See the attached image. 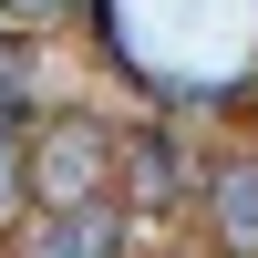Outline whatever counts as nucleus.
I'll return each mask as SVG.
<instances>
[{
    "label": "nucleus",
    "instance_id": "obj_1",
    "mask_svg": "<svg viewBox=\"0 0 258 258\" xmlns=\"http://www.w3.org/2000/svg\"><path fill=\"white\" fill-rule=\"evenodd\" d=\"M114 155H124V135H114L103 114H52V124H31V217L114 207Z\"/></svg>",
    "mask_w": 258,
    "mask_h": 258
},
{
    "label": "nucleus",
    "instance_id": "obj_2",
    "mask_svg": "<svg viewBox=\"0 0 258 258\" xmlns=\"http://www.w3.org/2000/svg\"><path fill=\"white\" fill-rule=\"evenodd\" d=\"M186 197H207L197 155H186L176 135H124V155H114V207H135V217H176Z\"/></svg>",
    "mask_w": 258,
    "mask_h": 258
},
{
    "label": "nucleus",
    "instance_id": "obj_3",
    "mask_svg": "<svg viewBox=\"0 0 258 258\" xmlns=\"http://www.w3.org/2000/svg\"><path fill=\"white\" fill-rule=\"evenodd\" d=\"M11 258H124V207H73V217H21Z\"/></svg>",
    "mask_w": 258,
    "mask_h": 258
},
{
    "label": "nucleus",
    "instance_id": "obj_4",
    "mask_svg": "<svg viewBox=\"0 0 258 258\" xmlns=\"http://www.w3.org/2000/svg\"><path fill=\"white\" fill-rule=\"evenodd\" d=\"M207 207H217V238L238 248V258H258V155H238L217 186H207Z\"/></svg>",
    "mask_w": 258,
    "mask_h": 258
},
{
    "label": "nucleus",
    "instance_id": "obj_5",
    "mask_svg": "<svg viewBox=\"0 0 258 258\" xmlns=\"http://www.w3.org/2000/svg\"><path fill=\"white\" fill-rule=\"evenodd\" d=\"M11 93H21V41L0 31V103H11Z\"/></svg>",
    "mask_w": 258,
    "mask_h": 258
}]
</instances>
